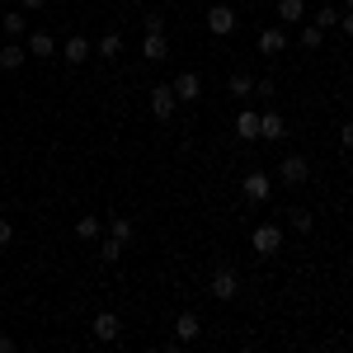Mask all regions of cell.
Masks as SVG:
<instances>
[{"label":"cell","instance_id":"cell-1","mask_svg":"<svg viewBox=\"0 0 353 353\" xmlns=\"http://www.w3.org/2000/svg\"><path fill=\"white\" fill-rule=\"evenodd\" d=\"M250 245H254V254H278L283 250V226L278 221H264V226H254V236H250Z\"/></svg>","mask_w":353,"mask_h":353},{"label":"cell","instance_id":"cell-2","mask_svg":"<svg viewBox=\"0 0 353 353\" xmlns=\"http://www.w3.org/2000/svg\"><path fill=\"white\" fill-rule=\"evenodd\" d=\"M278 179H283L288 189L306 184V179H311V165H306V156H283V161H278Z\"/></svg>","mask_w":353,"mask_h":353},{"label":"cell","instance_id":"cell-3","mask_svg":"<svg viewBox=\"0 0 353 353\" xmlns=\"http://www.w3.org/2000/svg\"><path fill=\"white\" fill-rule=\"evenodd\" d=\"M241 193H245V203H269V193H273V179L264 174V170H250L241 179Z\"/></svg>","mask_w":353,"mask_h":353},{"label":"cell","instance_id":"cell-4","mask_svg":"<svg viewBox=\"0 0 353 353\" xmlns=\"http://www.w3.org/2000/svg\"><path fill=\"white\" fill-rule=\"evenodd\" d=\"M174 104H179L174 99V85H151V118L156 123H170L174 118Z\"/></svg>","mask_w":353,"mask_h":353},{"label":"cell","instance_id":"cell-5","mask_svg":"<svg viewBox=\"0 0 353 353\" xmlns=\"http://www.w3.org/2000/svg\"><path fill=\"white\" fill-rule=\"evenodd\" d=\"M208 33L231 38V33H236V10H231V5H212V10H208Z\"/></svg>","mask_w":353,"mask_h":353},{"label":"cell","instance_id":"cell-6","mask_svg":"<svg viewBox=\"0 0 353 353\" xmlns=\"http://www.w3.org/2000/svg\"><path fill=\"white\" fill-rule=\"evenodd\" d=\"M61 57H66L71 66H85V61L94 57V43H90V38H81V33H71V38L61 43Z\"/></svg>","mask_w":353,"mask_h":353},{"label":"cell","instance_id":"cell-7","mask_svg":"<svg viewBox=\"0 0 353 353\" xmlns=\"http://www.w3.org/2000/svg\"><path fill=\"white\" fill-rule=\"evenodd\" d=\"M90 330H94V339H99V344H113V339L123 334V321H118L113 311H99V316L90 321Z\"/></svg>","mask_w":353,"mask_h":353},{"label":"cell","instance_id":"cell-8","mask_svg":"<svg viewBox=\"0 0 353 353\" xmlns=\"http://www.w3.org/2000/svg\"><path fill=\"white\" fill-rule=\"evenodd\" d=\"M254 48H259V52H264V57H278V52H283V48H288V33H283V28H278V24L259 28V38H254Z\"/></svg>","mask_w":353,"mask_h":353},{"label":"cell","instance_id":"cell-9","mask_svg":"<svg viewBox=\"0 0 353 353\" xmlns=\"http://www.w3.org/2000/svg\"><path fill=\"white\" fill-rule=\"evenodd\" d=\"M292 132V128H288V118H283V113H259V137H264V141H283V137Z\"/></svg>","mask_w":353,"mask_h":353},{"label":"cell","instance_id":"cell-10","mask_svg":"<svg viewBox=\"0 0 353 353\" xmlns=\"http://www.w3.org/2000/svg\"><path fill=\"white\" fill-rule=\"evenodd\" d=\"M241 292V278H236V269H217L212 273V297L217 301H231Z\"/></svg>","mask_w":353,"mask_h":353},{"label":"cell","instance_id":"cell-11","mask_svg":"<svg viewBox=\"0 0 353 353\" xmlns=\"http://www.w3.org/2000/svg\"><path fill=\"white\" fill-rule=\"evenodd\" d=\"M174 99H184V104H193V99H198V94H203V81H198V71H179V76H174Z\"/></svg>","mask_w":353,"mask_h":353},{"label":"cell","instance_id":"cell-12","mask_svg":"<svg viewBox=\"0 0 353 353\" xmlns=\"http://www.w3.org/2000/svg\"><path fill=\"white\" fill-rule=\"evenodd\" d=\"M24 61H28V48L19 43V38H10V43L0 48V66H5V71H19Z\"/></svg>","mask_w":353,"mask_h":353},{"label":"cell","instance_id":"cell-13","mask_svg":"<svg viewBox=\"0 0 353 353\" xmlns=\"http://www.w3.org/2000/svg\"><path fill=\"white\" fill-rule=\"evenodd\" d=\"M141 57H146V61H165V57H170V38H165V33H146V38H141Z\"/></svg>","mask_w":353,"mask_h":353},{"label":"cell","instance_id":"cell-14","mask_svg":"<svg viewBox=\"0 0 353 353\" xmlns=\"http://www.w3.org/2000/svg\"><path fill=\"white\" fill-rule=\"evenodd\" d=\"M198 334H203V321H198L193 311H184V316L174 321V339H179V344H193Z\"/></svg>","mask_w":353,"mask_h":353},{"label":"cell","instance_id":"cell-15","mask_svg":"<svg viewBox=\"0 0 353 353\" xmlns=\"http://www.w3.org/2000/svg\"><path fill=\"white\" fill-rule=\"evenodd\" d=\"M236 137H241V141H259V113L254 109L236 113Z\"/></svg>","mask_w":353,"mask_h":353},{"label":"cell","instance_id":"cell-16","mask_svg":"<svg viewBox=\"0 0 353 353\" xmlns=\"http://www.w3.org/2000/svg\"><path fill=\"white\" fill-rule=\"evenodd\" d=\"M24 48H28V57H52L57 52V38H52V33H43V28H33Z\"/></svg>","mask_w":353,"mask_h":353},{"label":"cell","instance_id":"cell-17","mask_svg":"<svg viewBox=\"0 0 353 353\" xmlns=\"http://www.w3.org/2000/svg\"><path fill=\"white\" fill-rule=\"evenodd\" d=\"M278 24H306V0H278Z\"/></svg>","mask_w":353,"mask_h":353},{"label":"cell","instance_id":"cell-18","mask_svg":"<svg viewBox=\"0 0 353 353\" xmlns=\"http://www.w3.org/2000/svg\"><path fill=\"white\" fill-rule=\"evenodd\" d=\"M288 226H292V231H301V236H311V231H316L311 208H288Z\"/></svg>","mask_w":353,"mask_h":353},{"label":"cell","instance_id":"cell-19","mask_svg":"<svg viewBox=\"0 0 353 353\" xmlns=\"http://www.w3.org/2000/svg\"><path fill=\"white\" fill-rule=\"evenodd\" d=\"M118 52H123V33H104V38L94 43V57H104V61H113Z\"/></svg>","mask_w":353,"mask_h":353},{"label":"cell","instance_id":"cell-20","mask_svg":"<svg viewBox=\"0 0 353 353\" xmlns=\"http://www.w3.org/2000/svg\"><path fill=\"white\" fill-rule=\"evenodd\" d=\"M0 28H5L10 38H24V28H28L24 10H10V14H0Z\"/></svg>","mask_w":353,"mask_h":353},{"label":"cell","instance_id":"cell-21","mask_svg":"<svg viewBox=\"0 0 353 353\" xmlns=\"http://www.w3.org/2000/svg\"><path fill=\"white\" fill-rule=\"evenodd\" d=\"M297 28H301V48H306V52H316V48L325 43V28H316V24H297Z\"/></svg>","mask_w":353,"mask_h":353},{"label":"cell","instance_id":"cell-22","mask_svg":"<svg viewBox=\"0 0 353 353\" xmlns=\"http://www.w3.org/2000/svg\"><path fill=\"white\" fill-rule=\"evenodd\" d=\"M226 90H231V94H236V99H250V94H254V81H250V76H245V71H236V76H231V81H226Z\"/></svg>","mask_w":353,"mask_h":353},{"label":"cell","instance_id":"cell-23","mask_svg":"<svg viewBox=\"0 0 353 353\" xmlns=\"http://www.w3.org/2000/svg\"><path fill=\"white\" fill-rule=\"evenodd\" d=\"M109 236L128 245V241H132V217H113V221H109Z\"/></svg>","mask_w":353,"mask_h":353},{"label":"cell","instance_id":"cell-24","mask_svg":"<svg viewBox=\"0 0 353 353\" xmlns=\"http://www.w3.org/2000/svg\"><path fill=\"white\" fill-rule=\"evenodd\" d=\"M311 24H316V28H339V10H334V5H321Z\"/></svg>","mask_w":353,"mask_h":353},{"label":"cell","instance_id":"cell-25","mask_svg":"<svg viewBox=\"0 0 353 353\" xmlns=\"http://www.w3.org/2000/svg\"><path fill=\"white\" fill-rule=\"evenodd\" d=\"M99 259H104V264H118V259H123V241H113V236H109V241L99 245Z\"/></svg>","mask_w":353,"mask_h":353},{"label":"cell","instance_id":"cell-26","mask_svg":"<svg viewBox=\"0 0 353 353\" xmlns=\"http://www.w3.org/2000/svg\"><path fill=\"white\" fill-rule=\"evenodd\" d=\"M76 236H81V241H94V236H99V217H81L76 221Z\"/></svg>","mask_w":353,"mask_h":353},{"label":"cell","instance_id":"cell-27","mask_svg":"<svg viewBox=\"0 0 353 353\" xmlns=\"http://www.w3.org/2000/svg\"><path fill=\"white\" fill-rule=\"evenodd\" d=\"M141 24H146V33H165V19H161V14H141Z\"/></svg>","mask_w":353,"mask_h":353},{"label":"cell","instance_id":"cell-28","mask_svg":"<svg viewBox=\"0 0 353 353\" xmlns=\"http://www.w3.org/2000/svg\"><path fill=\"white\" fill-rule=\"evenodd\" d=\"M254 94H264V99H269V94H278V85L264 76V81H254Z\"/></svg>","mask_w":353,"mask_h":353},{"label":"cell","instance_id":"cell-29","mask_svg":"<svg viewBox=\"0 0 353 353\" xmlns=\"http://www.w3.org/2000/svg\"><path fill=\"white\" fill-rule=\"evenodd\" d=\"M339 146H344V151H353V123H344V128H339Z\"/></svg>","mask_w":353,"mask_h":353},{"label":"cell","instance_id":"cell-30","mask_svg":"<svg viewBox=\"0 0 353 353\" xmlns=\"http://www.w3.org/2000/svg\"><path fill=\"white\" fill-rule=\"evenodd\" d=\"M10 241H14V226H10V221L0 217V250H5V245H10Z\"/></svg>","mask_w":353,"mask_h":353},{"label":"cell","instance_id":"cell-31","mask_svg":"<svg viewBox=\"0 0 353 353\" xmlns=\"http://www.w3.org/2000/svg\"><path fill=\"white\" fill-rule=\"evenodd\" d=\"M339 28H344V38H353V10H344V14H339Z\"/></svg>","mask_w":353,"mask_h":353},{"label":"cell","instance_id":"cell-32","mask_svg":"<svg viewBox=\"0 0 353 353\" xmlns=\"http://www.w3.org/2000/svg\"><path fill=\"white\" fill-rule=\"evenodd\" d=\"M48 0H19V10H43Z\"/></svg>","mask_w":353,"mask_h":353},{"label":"cell","instance_id":"cell-33","mask_svg":"<svg viewBox=\"0 0 353 353\" xmlns=\"http://www.w3.org/2000/svg\"><path fill=\"white\" fill-rule=\"evenodd\" d=\"M0 353H14V339L10 334H0Z\"/></svg>","mask_w":353,"mask_h":353},{"label":"cell","instance_id":"cell-34","mask_svg":"<svg viewBox=\"0 0 353 353\" xmlns=\"http://www.w3.org/2000/svg\"><path fill=\"white\" fill-rule=\"evenodd\" d=\"M344 10H353V0H344Z\"/></svg>","mask_w":353,"mask_h":353}]
</instances>
